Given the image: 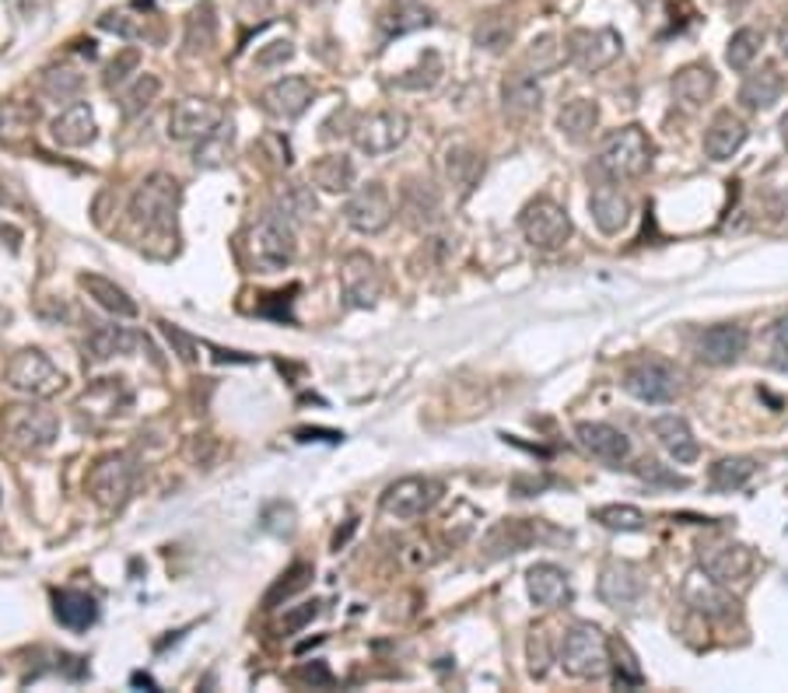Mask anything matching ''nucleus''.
<instances>
[{
    "label": "nucleus",
    "instance_id": "nucleus-1",
    "mask_svg": "<svg viewBox=\"0 0 788 693\" xmlns=\"http://www.w3.org/2000/svg\"><path fill=\"white\" fill-rule=\"evenodd\" d=\"M183 204V186L168 172H151L130 197V221L147 235H168L176 228V215Z\"/></svg>",
    "mask_w": 788,
    "mask_h": 693
},
{
    "label": "nucleus",
    "instance_id": "nucleus-2",
    "mask_svg": "<svg viewBox=\"0 0 788 693\" xmlns=\"http://www.w3.org/2000/svg\"><path fill=\"white\" fill-rule=\"evenodd\" d=\"M61 435V417L43 403H8L0 410V438L18 452H43Z\"/></svg>",
    "mask_w": 788,
    "mask_h": 693
},
{
    "label": "nucleus",
    "instance_id": "nucleus-3",
    "mask_svg": "<svg viewBox=\"0 0 788 693\" xmlns=\"http://www.w3.org/2000/svg\"><path fill=\"white\" fill-rule=\"evenodd\" d=\"M652 147L648 133L642 127H621L613 130L610 138L600 144V154H595V168L603 172L606 179L621 183V179H638L652 168Z\"/></svg>",
    "mask_w": 788,
    "mask_h": 693
},
{
    "label": "nucleus",
    "instance_id": "nucleus-4",
    "mask_svg": "<svg viewBox=\"0 0 788 693\" xmlns=\"http://www.w3.org/2000/svg\"><path fill=\"white\" fill-rule=\"evenodd\" d=\"M245 249H249V260H253V266L260 270V274H277V270H287L295 263V253H298L292 221H284L281 215L260 218L253 228H249Z\"/></svg>",
    "mask_w": 788,
    "mask_h": 693
},
{
    "label": "nucleus",
    "instance_id": "nucleus-5",
    "mask_svg": "<svg viewBox=\"0 0 788 693\" xmlns=\"http://www.w3.org/2000/svg\"><path fill=\"white\" fill-rule=\"evenodd\" d=\"M557 662L565 666L568 676L574 680H600L606 676L610 669V641L606 634L595 624H574L565 641L561 651H557Z\"/></svg>",
    "mask_w": 788,
    "mask_h": 693
},
{
    "label": "nucleus",
    "instance_id": "nucleus-6",
    "mask_svg": "<svg viewBox=\"0 0 788 693\" xmlns=\"http://www.w3.org/2000/svg\"><path fill=\"white\" fill-rule=\"evenodd\" d=\"M133 484H138V462L127 452H109L102 459H95V466L88 470V480H85V491L102 512H120L133 494Z\"/></svg>",
    "mask_w": 788,
    "mask_h": 693
},
{
    "label": "nucleus",
    "instance_id": "nucleus-7",
    "mask_svg": "<svg viewBox=\"0 0 788 693\" xmlns=\"http://www.w3.org/2000/svg\"><path fill=\"white\" fill-rule=\"evenodd\" d=\"M4 382L11 385L14 393L22 396H32V399H50L64 389V372L56 369V364L43 354L35 351V346H25V351H18L8 358L4 364Z\"/></svg>",
    "mask_w": 788,
    "mask_h": 693
},
{
    "label": "nucleus",
    "instance_id": "nucleus-8",
    "mask_svg": "<svg viewBox=\"0 0 788 693\" xmlns=\"http://www.w3.org/2000/svg\"><path fill=\"white\" fill-rule=\"evenodd\" d=\"M624 393L642 403H672L680 396V369L666 358H638L624 372Z\"/></svg>",
    "mask_w": 788,
    "mask_h": 693
},
{
    "label": "nucleus",
    "instance_id": "nucleus-9",
    "mask_svg": "<svg viewBox=\"0 0 788 693\" xmlns=\"http://www.w3.org/2000/svg\"><path fill=\"white\" fill-rule=\"evenodd\" d=\"M441 494H446V487H441V480H435V476H403V480H396V484H390L386 491H382L379 505L390 518L414 522V518L428 515L438 505Z\"/></svg>",
    "mask_w": 788,
    "mask_h": 693
},
{
    "label": "nucleus",
    "instance_id": "nucleus-10",
    "mask_svg": "<svg viewBox=\"0 0 788 693\" xmlns=\"http://www.w3.org/2000/svg\"><path fill=\"white\" fill-rule=\"evenodd\" d=\"M518 228H523V235L533 249H540V253H557L568 239H571V218L561 204H554L547 197L526 204V210L518 215Z\"/></svg>",
    "mask_w": 788,
    "mask_h": 693
},
{
    "label": "nucleus",
    "instance_id": "nucleus-11",
    "mask_svg": "<svg viewBox=\"0 0 788 693\" xmlns=\"http://www.w3.org/2000/svg\"><path fill=\"white\" fill-rule=\"evenodd\" d=\"M393 218H396V207L382 183H369L354 189L348 204H343V221L354 231H361V235H379V231H386L393 224Z\"/></svg>",
    "mask_w": 788,
    "mask_h": 693
},
{
    "label": "nucleus",
    "instance_id": "nucleus-12",
    "mask_svg": "<svg viewBox=\"0 0 788 693\" xmlns=\"http://www.w3.org/2000/svg\"><path fill=\"white\" fill-rule=\"evenodd\" d=\"M411 138V120L400 109H379L361 116L354 127V144L364 154H390Z\"/></svg>",
    "mask_w": 788,
    "mask_h": 693
},
{
    "label": "nucleus",
    "instance_id": "nucleus-13",
    "mask_svg": "<svg viewBox=\"0 0 788 693\" xmlns=\"http://www.w3.org/2000/svg\"><path fill=\"white\" fill-rule=\"evenodd\" d=\"M621 50H624V38L613 29H574L568 35L565 53L579 70L595 74V70H606L613 61H617Z\"/></svg>",
    "mask_w": 788,
    "mask_h": 693
},
{
    "label": "nucleus",
    "instance_id": "nucleus-14",
    "mask_svg": "<svg viewBox=\"0 0 788 693\" xmlns=\"http://www.w3.org/2000/svg\"><path fill=\"white\" fill-rule=\"evenodd\" d=\"M130 403H133V389L127 385V378H99L78 396L74 410H78L81 424L85 420L88 424H109V420H117L120 414H127Z\"/></svg>",
    "mask_w": 788,
    "mask_h": 693
},
{
    "label": "nucleus",
    "instance_id": "nucleus-15",
    "mask_svg": "<svg viewBox=\"0 0 788 693\" xmlns=\"http://www.w3.org/2000/svg\"><path fill=\"white\" fill-rule=\"evenodd\" d=\"M221 123H225L221 102L189 95V99H179L168 112V138L172 141H200L210 130H218Z\"/></svg>",
    "mask_w": 788,
    "mask_h": 693
},
{
    "label": "nucleus",
    "instance_id": "nucleus-16",
    "mask_svg": "<svg viewBox=\"0 0 788 693\" xmlns=\"http://www.w3.org/2000/svg\"><path fill=\"white\" fill-rule=\"evenodd\" d=\"M340 292L354 308H372L382 295V270L369 253H348L340 260Z\"/></svg>",
    "mask_w": 788,
    "mask_h": 693
},
{
    "label": "nucleus",
    "instance_id": "nucleus-17",
    "mask_svg": "<svg viewBox=\"0 0 788 693\" xmlns=\"http://www.w3.org/2000/svg\"><path fill=\"white\" fill-rule=\"evenodd\" d=\"M680 595H683V603H687L690 609L701 613V616H708V620H729V616H733L736 606H740L733 595L725 592V585L715 582V578H711L708 571H701V568H694V571L683 578Z\"/></svg>",
    "mask_w": 788,
    "mask_h": 693
},
{
    "label": "nucleus",
    "instance_id": "nucleus-18",
    "mask_svg": "<svg viewBox=\"0 0 788 693\" xmlns=\"http://www.w3.org/2000/svg\"><path fill=\"white\" fill-rule=\"evenodd\" d=\"M595 592H600L603 606L627 613L645 600V574L627 561H610L600 571V585H595Z\"/></svg>",
    "mask_w": 788,
    "mask_h": 693
},
{
    "label": "nucleus",
    "instance_id": "nucleus-19",
    "mask_svg": "<svg viewBox=\"0 0 788 693\" xmlns=\"http://www.w3.org/2000/svg\"><path fill=\"white\" fill-rule=\"evenodd\" d=\"M574 441L582 446V452H589L592 459L606 462V466H624L631 455V441L621 428L603 420H582L574 424Z\"/></svg>",
    "mask_w": 788,
    "mask_h": 693
},
{
    "label": "nucleus",
    "instance_id": "nucleus-20",
    "mask_svg": "<svg viewBox=\"0 0 788 693\" xmlns=\"http://www.w3.org/2000/svg\"><path fill=\"white\" fill-rule=\"evenodd\" d=\"M746 330L740 322H719V326H708V330L698 337L694 343V354L701 364H711V369H725V364L740 361V354L746 351Z\"/></svg>",
    "mask_w": 788,
    "mask_h": 693
},
{
    "label": "nucleus",
    "instance_id": "nucleus-21",
    "mask_svg": "<svg viewBox=\"0 0 788 693\" xmlns=\"http://www.w3.org/2000/svg\"><path fill=\"white\" fill-rule=\"evenodd\" d=\"M698 568L708 571L715 582L733 585V582H743L749 568H754V553H749V547H743V543H701Z\"/></svg>",
    "mask_w": 788,
    "mask_h": 693
},
{
    "label": "nucleus",
    "instance_id": "nucleus-22",
    "mask_svg": "<svg viewBox=\"0 0 788 693\" xmlns=\"http://www.w3.org/2000/svg\"><path fill=\"white\" fill-rule=\"evenodd\" d=\"M400 215L411 228L428 231L441 221V193L431 179H407L400 189Z\"/></svg>",
    "mask_w": 788,
    "mask_h": 693
},
{
    "label": "nucleus",
    "instance_id": "nucleus-23",
    "mask_svg": "<svg viewBox=\"0 0 788 693\" xmlns=\"http://www.w3.org/2000/svg\"><path fill=\"white\" fill-rule=\"evenodd\" d=\"M313 102V85L309 77H281V81L263 88V109L274 116V120H298V116L309 109Z\"/></svg>",
    "mask_w": 788,
    "mask_h": 693
},
{
    "label": "nucleus",
    "instance_id": "nucleus-24",
    "mask_svg": "<svg viewBox=\"0 0 788 693\" xmlns=\"http://www.w3.org/2000/svg\"><path fill=\"white\" fill-rule=\"evenodd\" d=\"M589 210H592L595 228H600L603 235H621V231L627 228V221H631V200L613 179H606V183H600L592 189Z\"/></svg>",
    "mask_w": 788,
    "mask_h": 693
},
{
    "label": "nucleus",
    "instance_id": "nucleus-25",
    "mask_svg": "<svg viewBox=\"0 0 788 693\" xmlns=\"http://www.w3.org/2000/svg\"><path fill=\"white\" fill-rule=\"evenodd\" d=\"M526 588H529V600L540 606V609H561L571 603V582H568V571L557 568V564H533L526 571Z\"/></svg>",
    "mask_w": 788,
    "mask_h": 693
},
{
    "label": "nucleus",
    "instance_id": "nucleus-26",
    "mask_svg": "<svg viewBox=\"0 0 788 693\" xmlns=\"http://www.w3.org/2000/svg\"><path fill=\"white\" fill-rule=\"evenodd\" d=\"M672 99H677L683 109H701L711 95H715V88H719V77H715V70H711L708 64H687V67H680L677 74H672Z\"/></svg>",
    "mask_w": 788,
    "mask_h": 693
},
{
    "label": "nucleus",
    "instance_id": "nucleus-27",
    "mask_svg": "<svg viewBox=\"0 0 788 693\" xmlns=\"http://www.w3.org/2000/svg\"><path fill=\"white\" fill-rule=\"evenodd\" d=\"M746 138H749V130H746V123L740 120V116L719 112L704 130V154L711 162H729L746 144Z\"/></svg>",
    "mask_w": 788,
    "mask_h": 693
},
{
    "label": "nucleus",
    "instance_id": "nucleus-28",
    "mask_svg": "<svg viewBox=\"0 0 788 693\" xmlns=\"http://www.w3.org/2000/svg\"><path fill=\"white\" fill-rule=\"evenodd\" d=\"M53 616L67 630H88L99 620V600L81 588H56L53 592Z\"/></svg>",
    "mask_w": 788,
    "mask_h": 693
},
{
    "label": "nucleus",
    "instance_id": "nucleus-29",
    "mask_svg": "<svg viewBox=\"0 0 788 693\" xmlns=\"http://www.w3.org/2000/svg\"><path fill=\"white\" fill-rule=\"evenodd\" d=\"M652 435L659 438V446L669 452V459H677V462H694L701 455V446H698L694 431H690V424L677 414H666V417L652 420Z\"/></svg>",
    "mask_w": 788,
    "mask_h": 693
},
{
    "label": "nucleus",
    "instance_id": "nucleus-30",
    "mask_svg": "<svg viewBox=\"0 0 788 693\" xmlns=\"http://www.w3.org/2000/svg\"><path fill=\"white\" fill-rule=\"evenodd\" d=\"M138 343H141V333L127 330V326H95V330L85 337V361L99 364V361L123 358Z\"/></svg>",
    "mask_w": 788,
    "mask_h": 693
},
{
    "label": "nucleus",
    "instance_id": "nucleus-31",
    "mask_svg": "<svg viewBox=\"0 0 788 693\" xmlns=\"http://www.w3.org/2000/svg\"><path fill=\"white\" fill-rule=\"evenodd\" d=\"M53 133V141L61 144V147H85L95 141V116L88 109V102H70L61 116L53 120L50 127Z\"/></svg>",
    "mask_w": 788,
    "mask_h": 693
},
{
    "label": "nucleus",
    "instance_id": "nucleus-32",
    "mask_svg": "<svg viewBox=\"0 0 788 693\" xmlns=\"http://www.w3.org/2000/svg\"><path fill=\"white\" fill-rule=\"evenodd\" d=\"M78 284L85 287V295H88L95 305L106 308L109 316H117V319H133V316L141 312L138 301H133L120 284H112V280L102 277V274H81Z\"/></svg>",
    "mask_w": 788,
    "mask_h": 693
},
{
    "label": "nucleus",
    "instance_id": "nucleus-33",
    "mask_svg": "<svg viewBox=\"0 0 788 693\" xmlns=\"http://www.w3.org/2000/svg\"><path fill=\"white\" fill-rule=\"evenodd\" d=\"M540 74L533 70H512L505 81H502V102L508 112L515 116H529V112H540L544 106V88L536 81Z\"/></svg>",
    "mask_w": 788,
    "mask_h": 693
},
{
    "label": "nucleus",
    "instance_id": "nucleus-34",
    "mask_svg": "<svg viewBox=\"0 0 788 693\" xmlns=\"http://www.w3.org/2000/svg\"><path fill=\"white\" fill-rule=\"evenodd\" d=\"M785 91V77L775 70V67H760L754 74H746V81L740 85V102L749 109V112H760V109H771Z\"/></svg>",
    "mask_w": 788,
    "mask_h": 693
},
{
    "label": "nucleus",
    "instance_id": "nucleus-35",
    "mask_svg": "<svg viewBox=\"0 0 788 693\" xmlns=\"http://www.w3.org/2000/svg\"><path fill=\"white\" fill-rule=\"evenodd\" d=\"M595 127H600V106L592 99H571L557 109V130H561L571 144L589 141Z\"/></svg>",
    "mask_w": 788,
    "mask_h": 693
},
{
    "label": "nucleus",
    "instance_id": "nucleus-36",
    "mask_svg": "<svg viewBox=\"0 0 788 693\" xmlns=\"http://www.w3.org/2000/svg\"><path fill=\"white\" fill-rule=\"evenodd\" d=\"M533 539H536V529L529 518H505V522H497L488 532L484 550L488 557H508V553H523Z\"/></svg>",
    "mask_w": 788,
    "mask_h": 693
},
{
    "label": "nucleus",
    "instance_id": "nucleus-37",
    "mask_svg": "<svg viewBox=\"0 0 788 693\" xmlns=\"http://www.w3.org/2000/svg\"><path fill=\"white\" fill-rule=\"evenodd\" d=\"M354 176L358 172H354V162L348 158V154H322L309 172L313 186H319L322 193H351Z\"/></svg>",
    "mask_w": 788,
    "mask_h": 693
},
{
    "label": "nucleus",
    "instance_id": "nucleus-38",
    "mask_svg": "<svg viewBox=\"0 0 788 693\" xmlns=\"http://www.w3.org/2000/svg\"><path fill=\"white\" fill-rule=\"evenodd\" d=\"M441 168H446L449 186H456L459 193H470L477 186V179L484 176V154H477L473 147H452V151H446Z\"/></svg>",
    "mask_w": 788,
    "mask_h": 693
},
{
    "label": "nucleus",
    "instance_id": "nucleus-39",
    "mask_svg": "<svg viewBox=\"0 0 788 693\" xmlns=\"http://www.w3.org/2000/svg\"><path fill=\"white\" fill-rule=\"evenodd\" d=\"M40 85L53 102H78L85 95V74L70 64H53L43 70Z\"/></svg>",
    "mask_w": 788,
    "mask_h": 693
},
{
    "label": "nucleus",
    "instance_id": "nucleus-40",
    "mask_svg": "<svg viewBox=\"0 0 788 693\" xmlns=\"http://www.w3.org/2000/svg\"><path fill=\"white\" fill-rule=\"evenodd\" d=\"M754 473H757V462L749 459V455H725V459L715 462V466H711L708 480H711V487H715V491L729 494V491L746 487L749 480H754Z\"/></svg>",
    "mask_w": 788,
    "mask_h": 693
},
{
    "label": "nucleus",
    "instance_id": "nucleus-41",
    "mask_svg": "<svg viewBox=\"0 0 788 693\" xmlns=\"http://www.w3.org/2000/svg\"><path fill=\"white\" fill-rule=\"evenodd\" d=\"M232 141H236V127L225 120L218 130H210L207 138L197 141V147H194V165H197V168H221V165L228 162V154H232Z\"/></svg>",
    "mask_w": 788,
    "mask_h": 693
},
{
    "label": "nucleus",
    "instance_id": "nucleus-42",
    "mask_svg": "<svg viewBox=\"0 0 788 693\" xmlns=\"http://www.w3.org/2000/svg\"><path fill=\"white\" fill-rule=\"evenodd\" d=\"M313 574H316L313 564H305V561L292 564V568H287V571L277 578V582L271 585V592L263 595V606H266V609H277V606H284L287 600H295L298 592H305V588L313 585Z\"/></svg>",
    "mask_w": 788,
    "mask_h": 693
},
{
    "label": "nucleus",
    "instance_id": "nucleus-43",
    "mask_svg": "<svg viewBox=\"0 0 788 693\" xmlns=\"http://www.w3.org/2000/svg\"><path fill=\"white\" fill-rule=\"evenodd\" d=\"M215 38H218V22H215V8L204 4L197 8L194 14H189V22H186V53L189 56H197V53H207L210 46H215Z\"/></svg>",
    "mask_w": 788,
    "mask_h": 693
},
{
    "label": "nucleus",
    "instance_id": "nucleus-44",
    "mask_svg": "<svg viewBox=\"0 0 788 693\" xmlns=\"http://www.w3.org/2000/svg\"><path fill=\"white\" fill-rule=\"evenodd\" d=\"M35 109L25 102H0V144H18L32 133Z\"/></svg>",
    "mask_w": 788,
    "mask_h": 693
},
{
    "label": "nucleus",
    "instance_id": "nucleus-45",
    "mask_svg": "<svg viewBox=\"0 0 788 693\" xmlns=\"http://www.w3.org/2000/svg\"><path fill=\"white\" fill-rule=\"evenodd\" d=\"M592 522H600L610 532H642L648 526V515L634 505H603L592 512Z\"/></svg>",
    "mask_w": 788,
    "mask_h": 693
},
{
    "label": "nucleus",
    "instance_id": "nucleus-46",
    "mask_svg": "<svg viewBox=\"0 0 788 693\" xmlns=\"http://www.w3.org/2000/svg\"><path fill=\"white\" fill-rule=\"evenodd\" d=\"M158 91H162V81L155 74H141L138 81H133L127 91H123V99H120V116L123 120H138V116L158 99Z\"/></svg>",
    "mask_w": 788,
    "mask_h": 693
},
{
    "label": "nucleus",
    "instance_id": "nucleus-47",
    "mask_svg": "<svg viewBox=\"0 0 788 693\" xmlns=\"http://www.w3.org/2000/svg\"><path fill=\"white\" fill-rule=\"evenodd\" d=\"M277 215L284 221H305V218H313L316 215V197H313V189L309 186H302V183H292V186H284L281 189V197H277Z\"/></svg>",
    "mask_w": 788,
    "mask_h": 693
},
{
    "label": "nucleus",
    "instance_id": "nucleus-48",
    "mask_svg": "<svg viewBox=\"0 0 788 693\" xmlns=\"http://www.w3.org/2000/svg\"><path fill=\"white\" fill-rule=\"evenodd\" d=\"M764 46V35L757 29H740L729 38V50H725V64L733 70H746L749 64L757 61V53Z\"/></svg>",
    "mask_w": 788,
    "mask_h": 693
},
{
    "label": "nucleus",
    "instance_id": "nucleus-49",
    "mask_svg": "<svg viewBox=\"0 0 788 693\" xmlns=\"http://www.w3.org/2000/svg\"><path fill=\"white\" fill-rule=\"evenodd\" d=\"M438 77H441V56L438 53H425V61H420L417 67H411L407 74L396 77V88H403V91H428V88L438 85Z\"/></svg>",
    "mask_w": 788,
    "mask_h": 693
},
{
    "label": "nucleus",
    "instance_id": "nucleus-50",
    "mask_svg": "<svg viewBox=\"0 0 788 693\" xmlns=\"http://www.w3.org/2000/svg\"><path fill=\"white\" fill-rule=\"evenodd\" d=\"M435 22V14L425 4H400L390 18H386V32L390 35H407L417 29H428Z\"/></svg>",
    "mask_w": 788,
    "mask_h": 693
},
{
    "label": "nucleus",
    "instance_id": "nucleus-51",
    "mask_svg": "<svg viewBox=\"0 0 788 693\" xmlns=\"http://www.w3.org/2000/svg\"><path fill=\"white\" fill-rule=\"evenodd\" d=\"M561 56L565 50L557 46V38L554 35H540V38H533L529 50H526V64L533 74H550L557 64H561Z\"/></svg>",
    "mask_w": 788,
    "mask_h": 693
},
{
    "label": "nucleus",
    "instance_id": "nucleus-52",
    "mask_svg": "<svg viewBox=\"0 0 788 693\" xmlns=\"http://www.w3.org/2000/svg\"><path fill=\"white\" fill-rule=\"evenodd\" d=\"M512 32L515 29H512V22H505V18H484V22L477 25L473 38H477V46L497 53V50H505L512 43Z\"/></svg>",
    "mask_w": 788,
    "mask_h": 693
},
{
    "label": "nucleus",
    "instance_id": "nucleus-53",
    "mask_svg": "<svg viewBox=\"0 0 788 693\" xmlns=\"http://www.w3.org/2000/svg\"><path fill=\"white\" fill-rule=\"evenodd\" d=\"M613 654H617V683L621 686H642L645 683V672L638 666V659H634V651L624 645V641H613Z\"/></svg>",
    "mask_w": 788,
    "mask_h": 693
},
{
    "label": "nucleus",
    "instance_id": "nucleus-54",
    "mask_svg": "<svg viewBox=\"0 0 788 693\" xmlns=\"http://www.w3.org/2000/svg\"><path fill=\"white\" fill-rule=\"evenodd\" d=\"M295 522H298V515H295L292 505H284V501H274V505L263 512V529L274 532V536H292Z\"/></svg>",
    "mask_w": 788,
    "mask_h": 693
},
{
    "label": "nucleus",
    "instance_id": "nucleus-55",
    "mask_svg": "<svg viewBox=\"0 0 788 693\" xmlns=\"http://www.w3.org/2000/svg\"><path fill=\"white\" fill-rule=\"evenodd\" d=\"M138 64H141V53H138V50H123V53L117 56V61H112V64L106 67V77H102L106 88H109V91H112V88H120V85L127 81V77H130L133 70H138Z\"/></svg>",
    "mask_w": 788,
    "mask_h": 693
},
{
    "label": "nucleus",
    "instance_id": "nucleus-56",
    "mask_svg": "<svg viewBox=\"0 0 788 693\" xmlns=\"http://www.w3.org/2000/svg\"><path fill=\"white\" fill-rule=\"evenodd\" d=\"M319 613H322V603H319V600H313V603H302L298 609H287V613L281 616L277 630H281V634H295V630H302V627H309Z\"/></svg>",
    "mask_w": 788,
    "mask_h": 693
},
{
    "label": "nucleus",
    "instance_id": "nucleus-57",
    "mask_svg": "<svg viewBox=\"0 0 788 693\" xmlns=\"http://www.w3.org/2000/svg\"><path fill=\"white\" fill-rule=\"evenodd\" d=\"M292 56H295V46L287 43V38H274V43H266L256 53V67H284Z\"/></svg>",
    "mask_w": 788,
    "mask_h": 693
},
{
    "label": "nucleus",
    "instance_id": "nucleus-58",
    "mask_svg": "<svg viewBox=\"0 0 788 693\" xmlns=\"http://www.w3.org/2000/svg\"><path fill=\"white\" fill-rule=\"evenodd\" d=\"M158 326H162V333L168 337V343L176 346V354H179L186 364H194V361H197V340L186 337L179 326H172V322H158Z\"/></svg>",
    "mask_w": 788,
    "mask_h": 693
},
{
    "label": "nucleus",
    "instance_id": "nucleus-59",
    "mask_svg": "<svg viewBox=\"0 0 788 693\" xmlns=\"http://www.w3.org/2000/svg\"><path fill=\"white\" fill-rule=\"evenodd\" d=\"M547 666H550L547 630H533V638H529V672H533V676H544Z\"/></svg>",
    "mask_w": 788,
    "mask_h": 693
},
{
    "label": "nucleus",
    "instance_id": "nucleus-60",
    "mask_svg": "<svg viewBox=\"0 0 788 693\" xmlns=\"http://www.w3.org/2000/svg\"><path fill=\"white\" fill-rule=\"evenodd\" d=\"M99 25H102L106 32H117V35H123V38H138V35H144V32H141V25L133 22L130 14H123V11H109V14H102V18H99Z\"/></svg>",
    "mask_w": 788,
    "mask_h": 693
},
{
    "label": "nucleus",
    "instance_id": "nucleus-61",
    "mask_svg": "<svg viewBox=\"0 0 788 693\" xmlns=\"http://www.w3.org/2000/svg\"><path fill=\"white\" fill-rule=\"evenodd\" d=\"M298 676L305 683H313V686H333V676H330V669H326L322 662H313V666H305Z\"/></svg>",
    "mask_w": 788,
    "mask_h": 693
},
{
    "label": "nucleus",
    "instance_id": "nucleus-62",
    "mask_svg": "<svg viewBox=\"0 0 788 693\" xmlns=\"http://www.w3.org/2000/svg\"><path fill=\"white\" fill-rule=\"evenodd\" d=\"M778 46H781V53L788 56V22L781 25V32H778Z\"/></svg>",
    "mask_w": 788,
    "mask_h": 693
},
{
    "label": "nucleus",
    "instance_id": "nucleus-63",
    "mask_svg": "<svg viewBox=\"0 0 788 693\" xmlns=\"http://www.w3.org/2000/svg\"><path fill=\"white\" fill-rule=\"evenodd\" d=\"M778 130H781V141H785V147H788V112L781 116V123H778Z\"/></svg>",
    "mask_w": 788,
    "mask_h": 693
},
{
    "label": "nucleus",
    "instance_id": "nucleus-64",
    "mask_svg": "<svg viewBox=\"0 0 788 693\" xmlns=\"http://www.w3.org/2000/svg\"><path fill=\"white\" fill-rule=\"evenodd\" d=\"M638 4H656V0H638Z\"/></svg>",
    "mask_w": 788,
    "mask_h": 693
}]
</instances>
